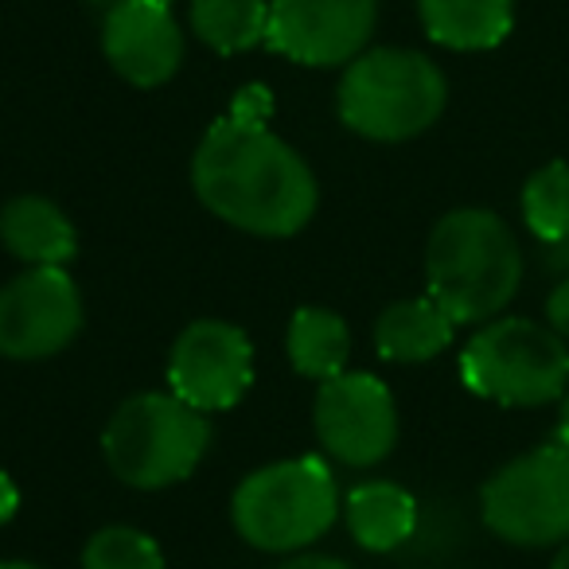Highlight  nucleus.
<instances>
[{
    "instance_id": "nucleus-5",
    "label": "nucleus",
    "mask_w": 569,
    "mask_h": 569,
    "mask_svg": "<svg viewBox=\"0 0 569 569\" xmlns=\"http://www.w3.org/2000/svg\"><path fill=\"white\" fill-rule=\"evenodd\" d=\"M340 515V488L320 457L277 460L238 483L230 499L234 530L269 553L305 550L332 530Z\"/></svg>"
},
{
    "instance_id": "nucleus-28",
    "label": "nucleus",
    "mask_w": 569,
    "mask_h": 569,
    "mask_svg": "<svg viewBox=\"0 0 569 569\" xmlns=\"http://www.w3.org/2000/svg\"><path fill=\"white\" fill-rule=\"evenodd\" d=\"M90 4H118V0H90Z\"/></svg>"
},
{
    "instance_id": "nucleus-7",
    "label": "nucleus",
    "mask_w": 569,
    "mask_h": 569,
    "mask_svg": "<svg viewBox=\"0 0 569 569\" xmlns=\"http://www.w3.org/2000/svg\"><path fill=\"white\" fill-rule=\"evenodd\" d=\"M483 527L527 550L569 542V449L538 445L507 460L480 491Z\"/></svg>"
},
{
    "instance_id": "nucleus-23",
    "label": "nucleus",
    "mask_w": 569,
    "mask_h": 569,
    "mask_svg": "<svg viewBox=\"0 0 569 569\" xmlns=\"http://www.w3.org/2000/svg\"><path fill=\"white\" fill-rule=\"evenodd\" d=\"M17 507H20V491H17V483H12V476L9 472H0V527L17 515Z\"/></svg>"
},
{
    "instance_id": "nucleus-12",
    "label": "nucleus",
    "mask_w": 569,
    "mask_h": 569,
    "mask_svg": "<svg viewBox=\"0 0 569 569\" xmlns=\"http://www.w3.org/2000/svg\"><path fill=\"white\" fill-rule=\"evenodd\" d=\"M102 51L110 67L133 87H160L183 63V32L172 4L160 0H118L106 12Z\"/></svg>"
},
{
    "instance_id": "nucleus-16",
    "label": "nucleus",
    "mask_w": 569,
    "mask_h": 569,
    "mask_svg": "<svg viewBox=\"0 0 569 569\" xmlns=\"http://www.w3.org/2000/svg\"><path fill=\"white\" fill-rule=\"evenodd\" d=\"M452 317L433 301V297H418V301H398L382 309L375 320V348L387 363H429L452 343Z\"/></svg>"
},
{
    "instance_id": "nucleus-9",
    "label": "nucleus",
    "mask_w": 569,
    "mask_h": 569,
    "mask_svg": "<svg viewBox=\"0 0 569 569\" xmlns=\"http://www.w3.org/2000/svg\"><path fill=\"white\" fill-rule=\"evenodd\" d=\"M312 426L325 452L340 465L371 468L395 452L398 410L387 382L363 371H343L320 382Z\"/></svg>"
},
{
    "instance_id": "nucleus-8",
    "label": "nucleus",
    "mask_w": 569,
    "mask_h": 569,
    "mask_svg": "<svg viewBox=\"0 0 569 569\" xmlns=\"http://www.w3.org/2000/svg\"><path fill=\"white\" fill-rule=\"evenodd\" d=\"M82 328V297L67 266H40L0 289V356H59Z\"/></svg>"
},
{
    "instance_id": "nucleus-18",
    "label": "nucleus",
    "mask_w": 569,
    "mask_h": 569,
    "mask_svg": "<svg viewBox=\"0 0 569 569\" xmlns=\"http://www.w3.org/2000/svg\"><path fill=\"white\" fill-rule=\"evenodd\" d=\"M191 32L219 56H238L269 36V0H191Z\"/></svg>"
},
{
    "instance_id": "nucleus-11",
    "label": "nucleus",
    "mask_w": 569,
    "mask_h": 569,
    "mask_svg": "<svg viewBox=\"0 0 569 569\" xmlns=\"http://www.w3.org/2000/svg\"><path fill=\"white\" fill-rule=\"evenodd\" d=\"M253 382V348L227 320H196L168 356V390L203 413L230 410Z\"/></svg>"
},
{
    "instance_id": "nucleus-10",
    "label": "nucleus",
    "mask_w": 569,
    "mask_h": 569,
    "mask_svg": "<svg viewBox=\"0 0 569 569\" xmlns=\"http://www.w3.org/2000/svg\"><path fill=\"white\" fill-rule=\"evenodd\" d=\"M379 0H269L266 43L305 67H348L367 51Z\"/></svg>"
},
{
    "instance_id": "nucleus-19",
    "label": "nucleus",
    "mask_w": 569,
    "mask_h": 569,
    "mask_svg": "<svg viewBox=\"0 0 569 569\" xmlns=\"http://www.w3.org/2000/svg\"><path fill=\"white\" fill-rule=\"evenodd\" d=\"M522 222L538 242L569 238V164L550 160L522 183Z\"/></svg>"
},
{
    "instance_id": "nucleus-17",
    "label": "nucleus",
    "mask_w": 569,
    "mask_h": 569,
    "mask_svg": "<svg viewBox=\"0 0 569 569\" xmlns=\"http://www.w3.org/2000/svg\"><path fill=\"white\" fill-rule=\"evenodd\" d=\"M284 351H289V363L297 375L328 382L348 371L351 332L340 312L297 309V317L289 320V332H284Z\"/></svg>"
},
{
    "instance_id": "nucleus-24",
    "label": "nucleus",
    "mask_w": 569,
    "mask_h": 569,
    "mask_svg": "<svg viewBox=\"0 0 569 569\" xmlns=\"http://www.w3.org/2000/svg\"><path fill=\"white\" fill-rule=\"evenodd\" d=\"M281 569H351V566L340 558H328V553H301V558L284 561Z\"/></svg>"
},
{
    "instance_id": "nucleus-26",
    "label": "nucleus",
    "mask_w": 569,
    "mask_h": 569,
    "mask_svg": "<svg viewBox=\"0 0 569 569\" xmlns=\"http://www.w3.org/2000/svg\"><path fill=\"white\" fill-rule=\"evenodd\" d=\"M550 569H569V542H561V550H558V558H553Z\"/></svg>"
},
{
    "instance_id": "nucleus-15",
    "label": "nucleus",
    "mask_w": 569,
    "mask_h": 569,
    "mask_svg": "<svg viewBox=\"0 0 569 569\" xmlns=\"http://www.w3.org/2000/svg\"><path fill=\"white\" fill-rule=\"evenodd\" d=\"M343 519L363 550L387 553L398 550L406 538L418 530V499L390 480H367L348 491L343 499Z\"/></svg>"
},
{
    "instance_id": "nucleus-20",
    "label": "nucleus",
    "mask_w": 569,
    "mask_h": 569,
    "mask_svg": "<svg viewBox=\"0 0 569 569\" xmlns=\"http://www.w3.org/2000/svg\"><path fill=\"white\" fill-rule=\"evenodd\" d=\"M82 569H168L160 546L137 527H106L82 550Z\"/></svg>"
},
{
    "instance_id": "nucleus-25",
    "label": "nucleus",
    "mask_w": 569,
    "mask_h": 569,
    "mask_svg": "<svg viewBox=\"0 0 569 569\" xmlns=\"http://www.w3.org/2000/svg\"><path fill=\"white\" fill-rule=\"evenodd\" d=\"M553 441H558L561 449H569V390L558 398V429H553Z\"/></svg>"
},
{
    "instance_id": "nucleus-21",
    "label": "nucleus",
    "mask_w": 569,
    "mask_h": 569,
    "mask_svg": "<svg viewBox=\"0 0 569 569\" xmlns=\"http://www.w3.org/2000/svg\"><path fill=\"white\" fill-rule=\"evenodd\" d=\"M546 325L569 343V277L553 284L550 297H546Z\"/></svg>"
},
{
    "instance_id": "nucleus-29",
    "label": "nucleus",
    "mask_w": 569,
    "mask_h": 569,
    "mask_svg": "<svg viewBox=\"0 0 569 569\" xmlns=\"http://www.w3.org/2000/svg\"><path fill=\"white\" fill-rule=\"evenodd\" d=\"M160 4H172V0H160Z\"/></svg>"
},
{
    "instance_id": "nucleus-4",
    "label": "nucleus",
    "mask_w": 569,
    "mask_h": 569,
    "mask_svg": "<svg viewBox=\"0 0 569 569\" xmlns=\"http://www.w3.org/2000/svg\"><path fill=\"white\" fill-rule=\"evenodd\" d=\"M211 445L207 413L168 395H133L113 410L102 433V452L121 483L141 491L188 480Z\"/></svg>"
},
{
    "instance_id": "nucleus-22",
    "label": "nucleus",
    "mask_w": 569,
    "mask_h": 569,
    "mask_svg": "<svg viewBox=\"0 0 569 569\" xmlns=\"http://www.w3.org/2000/svg\"><path fill=\"white\" fill-rule=\"evenodd\" d=\"M542 266L566 281V277H569V238H558V242H542Z\"/></svg>"
},
{
    "instance_id": "nucleus-2",
    "label": "nucleus",
    "mask_w": 569,
    "mask_h": 569,
    "mask_svg": "<svg viewBox=\"0 0 569 569\" xmlns=\"http://www.w3.org/2000/svg\"><path fill=\"white\" fill-rule=\"evenodd\" d=\"M429 297L452 325H488L522 284V250L496 211L457 207L433 227L426 246Z\"/></svg>"
},
{
    "instance_id": "nucleus-14",
    "label": "nucleus",
    "mask_w": 569,
    "mask_h": 569,
    "mask_svg": "<svg viewBox=\"0 0 569 569\" xmlns=\"http://www.w3.org/2000/svg\"><path fill=\"white\" fill-rule=\"evenodd\" d=\"M426 36L449 51H491L511 36L515 0H418Z\"/></svg>"
},
{
    "instance_id": "nucleus-13",
    "label": "nucleus",
    "mask_w": 569,
    "mask_h": 569,
    "mask_svg": "<svg viewBox=\"0 0 569 569\" xmlns=\"http://www.w3.org/2000/svg\"><path fill=\"white\" fill-rule=\"evenodd\" d=\"M0 242L28 269L67 266L79 250L71 219L43 196H17L0 211Z\"/></svg>"
},
{
    "instance_id": "nucleus-1",
    "label": "nucleus",
    "mask_w": 569,
    "mask_h": 569,
    "mask_svg": "<svg viewBox=\"0 0 569 569\" xmlns=\"http://www.w3.org/2000/svg\"><path fill=\"white\" fill-rule=\"evenodd\" d=\"M191 183L207 211L258 238H289L317 214L320 191L301 152L289 149L266 121L238 113L203 133L191 160Z\"/></svg>"
},
{
    "instance_id": "nucleus-27",
    "label": "nucleus",
    "mask_w": 569,
    "mask_h": 569,
    "mask_svg": "<svg viewBox=\"0 0 569 569\" xmlns=\"http://www.w3.org/2000/svg\"><path fill=\"white\" fill-rule=\"evenodd\" d=\"M0 569H40V566H32V561H0Z\"/></svg>"
},
{
    "instance_id": "nucleus-6",
    "label": "nucleus",
    "mask_w": 569,
    "mask_h": 569,
    "mask_svg": "<svg viewBox=\"0 0 569 569\" xmlns=\"http://www.w3.org/2000/svg\"><path fill=\"white\" fill-rule=\"evenodd\" d=\"M460 379L496 406H546L569 390V348L550 325L496 317L460 351Z\"/></svg>"
},
{
    "instance_id": "nucleus-3",
    "label": "nucleus",
    "mask_w": 569,
    "mask_h": 569,
    "mask_svg": "<svg viewBox=\"0 0 569 569\" xmlns=\"http://www.w3.org/2000/svg\"><path fill=\"white\" fill-rule=\"evenodd\" d=\"M449 102V82L429 56L410 48H371L340 79V118L367 141H410L426 133Z\"/></svg>"
}]
</instances>
